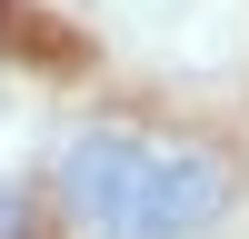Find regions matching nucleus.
Segmentation results:
<instances>
[{"label": "nucleus", "mask_w": 249, "mask_h": 239, "mask_svg": "<svg viewBox=\"0 0 249 239\" xmlns=\"http://www.w3.org/2000/svg\"><path fill=\"white\" fill-rule=\"evenodd\" d=\"M60 199L100 239H199L230 209V159L170 130H90L60 150Z\"/></svg>", "instance_id": "1"}]
</instances>
